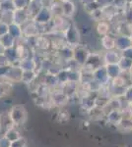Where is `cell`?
I'll return each mask as SVG.
<instances>
[{
	"instance_id": "6da1fadb",
	"label": "cell",
	"mask_w": 132,
	"mask_h": 147,
	"mask_svg": "<svg viewBox=\"0 0 132 147\" xmlns=\"http://www.w3.org/2000/svg\"><path fill=\"white\" fill-rule=\"evenodd\" d=\"M64 39L68 46L77 47L80 42V34L73 23H70L64 32Z\"/></svg>"
},
{
	"instance_id": "7a4b0ae2",
	"label": "cell",
	"mask_w": 132,
	"mask_h": 147,
	"mask_svg": "<svg viewBox=\"0 0 132 147\" xmlns=\"http://www.w3.org/2000/svg\"><path fill=\"white\" fill-rule=\"evenodd\" d=\"M53 19V14H52L50 8L47 7H42L38 13V15L34 18V22L37 23L38 25H47Z\"/></svg>"
},
{
	"instance_id": "3957f363",
	"label": "cell",
	"mask_w": 132,
	"mask_h": 147,
	"mask_svg": "<svg viewBox=\"0 0 132 147\" xmlns=\"http://www.w3.org/2000/svg\"><path fill=\"white\" fill-rule=\"evenodd\" d=\"M23 30V36L25 37H36L40 35V30L39 26L37 23H35L33 20L29 21L22 27Z\"/></svg>"
},
{
	"instance_id": "277c9868",
	"label": "cell",
	"mask_w": 132,
	"mask_h": 147,
	"mask_svg": "<svg viewBox=\"0 0 132 147\" xmlns=\"http://www.w3.org/2000/svg\"><path fill=\"white\" fill-rule=\"evenodd\" d=\"M29 21H31V19H30V16H29L27 9L13 11V14H12V23L23 27L26 23L29 22Z\"/></svg>"
},
{
	"instance_id": "5b68a950",
	"label": "cell",
	"mask_w": 132,
	"mask_h": 147,
	"mask_svg": "<svg viewBox=\"0 0 132 147\" xmlns=\"http://www.w3.org/2000/svg\"><path fill=\"white\" fill-rule=\"evenodd\" d=\"M89 55L90 54H89L88 50L84 47L77 46L73 49V59L77 62V64H80V65H85Z\"/></svg>"
},
{
	"instance_id": "8992f818",
	"label": "cell",
	"mask_w": 132,
	"mask_h": 147,
	"mask_svg": "<svg viewBox=\"0 0 132 147\" xmlns=\"http://www.w3.org/2000/svg\"><path fill=\"white\" fill-rule=\"evenodd\" d=\"M132 47V39L130 36L118 35L116 37V48L119 51H124Z\"/></svg>"
},
{
	"instance_id": "52a82bcc",
	"label": "cell",
	"mask_w": 132,
	"mask_h": 147,
	"mask_svg": "<svg viewBox=\"0 0 132 147\" xmlns=\"http://www.w3.org/2000/svg\"><path fill=\"white\" fill-rule=\"evenodd\" d=\"M61 7H62V16L64 18H71L76 11L75 5H74V3L71 0L62 2Z\"/></svg>"
},
{
	"instance_id": "ba28073f",
	"label": "cell",
	"mask_w": 132,
	"mask_h": 147,
	"mask_svg": "<svg viewBox=\"0 0 132 147\" xmlns=\"http://www.w3.org/2000/svg\"><path fill=\"white\" fill-rule=\"evenodd\" d=\"M120 55L114 50L107 51L105 54L104 60L107 65H112V64H118L119 59H120Z\"/></svg>"
},
{
	"instance_id": "9c48e42d",
	"label": "cell",
	"mask_w": 132,
	"mask_h": 147,
	"mask_svg": "<svg viewBox=\"0 0 132 147\" xmlns=\"http://www.w3.org/2000/svg\"><path fill=\"white\" fill-rule=\"evenodd\" d=\"M8 34L14 37L15 39H19L23 36V30L22 27L19 25H16L14 23H11L8 25Z\"/></svg>"
},
{
	"instance_id": "30bf717a",
	"label": "cell",
	"mask_w": 132,
	"mask_h": 147,
	"mask_svg": "<svg viewBox=\"0 0 132 147\" xmlns=\"http://www.w3.org/2000/svg\"><path fill=\"white\" fill-rule=\"evenodd\" d=\"M42 8V6L40 3L34 1V0H31L30 5H29V7L27 8V11L29 13V16H30L31 20H34V18L38 15V13H39Z\"/></svg>"
},
{
	"instance_id": "8fae6325",
	"label": "cell",
	"mask_w": 132,
	"mask_h": 147,
	"mask_svg": "<svg viewBox=\"0 0 132 147\" xmlns=\"http://www.w3.org/2000/svg\"><path fill=\"white\" fill-rule=\"evenodd\" d=\"M102 44L103 47L107 49V51L114 50V49H116V37L111 36L110 34L105 35L102 38Z\"/></svg>"
},
{
	"instance_id": "7c38bea8",
	"label": "cell",
	"mask_w": 132,
	"mask_h": 147,
	"mask_svg": "<svg viewBox=\"0 0 132 147\" xmlns=\"http://www.w3.org/2000/svg\"><path fill=\"white\" fill-rule=\"evenodd\" d=\"M15 38L12 37L9 34H6L2 36H0V44L4 47V49H9L14 47V44H15Z\"/></svg>"
},
{
	"instance_id": "4fadbf2b",
	"label": "cell",
	"mask_w": 132,
	"mask_h": 147,
	"mask_svg": "<svg viewBox=\"0 0 132 147\" xmlns=\"http://www.w3.org/2000/svg\"><path fill=\"white\" fill-rule=\"evenodd\" d=\"M105 69H107V73L109 77L116 79V78L119 77L120 74L122 73L120 68H119L118 64H112V65H105Z\"/></svg>"
},
{
	"instance_id": "5bb4252c",
	"label": "cell",
	"mask_w": 132,
	"mask_h": 147,
	"mask_svg": "<svg viewBox=\"0 0 132 147\" xmlns=\"http://www.w3.org/2000/svg\"><path fill=\"white\" fill-rule=\"evenodd\" d=\"M109 30H110V27H109V24L105 20L104 21H101V22L98 23L97 25V32L98 34L100 35H107L109 34Z\"/></svg>"
},
{
	"instance_id": "9a60e30c",
	"label": "cell",
	"mask_w": 132,
	"mask_h": 147,
	"mask_svg": "<svg viewBox=\"0 0 132 147\" xmlns=\"http://www.w3.org/2000/svg\"><path fill=\"white\" fill-rule=\"evenodd\" d=\"M36 45L40 49H47L50 45V40L44 35H39L36 38Z\"/></svg>"
},
{
	"instance_id": "2e32d148",
	"label": "cell",
	"mask_w": 132,
	"mask_h": 147,
	"mask_svg": "<svg viewBox=\"0 0 132 147\" xmlns=\"http://www.w3.org/2000/svg\"><path fill=\"white\" fill-rule=\"evenodd\" d=\"M118 66H119V68H120L121 72H129L132 67V60L121 56L120 59H119Z\"/></svg>"
},
{
	"instance_id": "e0dca14e",
	"label": "cell",
	"mask_w": 132,
	"mask_h": 147,
	"mask_svg": "<svg viewBox=\"0 0 132 147\" xmlns=\"http://www.w3.org/2000/svg\"><path fill=\"white\" fill-rule=\"evenodd\" d=\"M15 10H24L30 5L31 0H12Z\"/></svg>"
},
{
	"instance_id": "ac0fdd59",
	"label": "cell",
	"mask_w": 132,
	"mask_h": 147,
	"mask_svg": "<svg viewBox=\"0 0 132 147\" xmlns=\"http://www.w3.org/2000/svg\"><path fill=\"white\" fill-rule=\"evenodd\" d=\"M15 10L12 0H2L0 2V11L4 12H13Z\"/></svg>"
},
{
	"instance_id": "d6986e66",
	"label": "cell",
	"mask_w": 132,
	"mask_h": 147,
	"mask_svg": "<svg viewBox=\"0 0 132 147\" xmlns=\"http://www.w3.org/2000/svg\"><path fill=\"white\" fill-rule=\"evenodd\" d=\"M90 15L92 16L94 20L97 21V22H101V21H104L105 20V16H104V13H103L102 8L96 9V10L93 11L92 13L90 14Z\"/></svg>"
},
{
	"instance_id": "ffe728a7",
	"label": "cell",
	"mask_w": 132,
	"mask_h": 147,
	"mask_svg": "<svg viewBox=\"0 0 132 147\" xmlns=\"http://www.w3.org/2000/svg\"><path fill=\"white\" fill-rule=\"evenodd\" d=\"M112 5L118 9L119 11H124L128 7V2H127V0H114Z\"/></svg>"
},
{
	"instance_id": "44dd1931",
	"label": "cell",
	"mask_w": 132,
	"mask_h": 147,
	"mask_svg": "<svg viewBox=\"0 0 132 147\" xmlns=\"http://www.w3.org/2000/svg\"><path fill=\"white\" fill-rule=\"evenodd\" d=\"M123 21L132 27V9L127 7L123 11Z\"/></svg>"
},
{
	"instance_id": "7402d4cb",
	"label": "cell",
	"mask_w": 132,
	"mask_h": 147,
	"mask_svg": "<svg viewBox=\"0 0 132 147\" xmlns=\"http://www.w3.org/2000/svg\"><path fill=\"white\" fill-rule=\"evenodd\" d=\"M10 63L11 62L5 54H0V67H8Z\"/></svg>"
},
{
	"instance_id": "603a6c76",
	"label": "cell",
	"mask_w": 132,
	"mask_h": 147,
	"mask_svg": "<svg viewBox=\"0 0 132 147\" xmlns=\"http://www.w3.org/2000/svg\"><path fill=\"white\" fill-rule=\"evenodd\" d=\"M8 34V24L0 22V36Z\"/></svg>"
},
{
	"instance_id": "cb8c5ba5",
	"label": "cell",
	"mask_w": 132,
	"mask_h": 147,
	"mask_svg": "<svg viewBox=\"0 0 132 147\" xmlns=\"http://www.w3.org/2000/svg\"><path fill=\"white\" fill-rule=\"evenodd\" d=\"M121 56L132 60V47H130V48H128V49H126V50H124V51H122L121 52Z\"/></svg>"
},
{
	"instance_id": "d4e9b609",
	"label": "cell",
	"mask_w": 132,
	"mask_h": 147,
	"mask_svg": "<svg viewBox=\"0 0 132 147\" xmlns=\"http://www.w3.org/2000/svg\"><path fill=\"white\" fill-rule=\"evenodd\" d=\"M97 0H81V2L83 3V5H89V4L95 3Z\"/></svg>"
},
{
	"instance_id": "484cf974",
	"label": "cell",
	"mask_w": 132,
	"mask_h": 147,
	"mask_svg": "<svg viewBox=\"0 0 132 147\" xmlns=\"http://www.w3.org/2000/svg\"><path fill=\"white\" fill-rule=\"evenodd\" d=\"M107 2L109 4H112V2H114V0H107Z\"/></svg>"
},
{
	"instance_id": "4316f807",
	"label": "cell",
	"mask_w": 132,
	"mask_h": 147,
	"mask_svg": "<svg viewBox=\"0 0 132 147\" xmlns=\"http://www.w3.org/2000/svg\"><path fill=\"white\" fill-rule=\"evenodd\" d=\"M128 7H129V8H131V9H132V1L128 4Z\"/></svg>"
},
{
	"instance_id": "83f0119b",
	"label": "cell",
	"mask_w": 132,
	"mask_h": 147,
	"mask_svg": "<svg viewBox=\"0 0 132 147\" xmlns=\"http://www.w3.org/2000/svg\"><path fill=\"white\" fill-rule=\"evenodd\" d=\"M34 1H36V2H39V3H42V0H34Z\"/></svg>"
},
{
	"instance_id": "f1b7e54d",
	"label": "cell",
	"mask_w": 132,
	"mask_h": 147,
	"mask_svg": "<svg viewBox=\"0 0 132 147\" xmlns=\"http://www.w3.org/2000/svg\"><path fill=\"white\" fill-rule=\"evenodd\" d=\"M58 1H60V2H65V1H68V0H58Z\"/></svg>"
},
{
	"instance_id": "f546056e",
	"label": "cell",
	"mask_w": 132,
	"mask_h": 147,
	"mask_svg": "<svg viewBox=\"0 0 132 147\" xmlns=\"http://www.w3.org/2000/svg\"><path fill=\"white\" fill-rule=\"evenodd\" d=\"M131 1H132V0H127V2H128V4H129V3H130V2H131Z\"/></svg>"
}]
</instances>
